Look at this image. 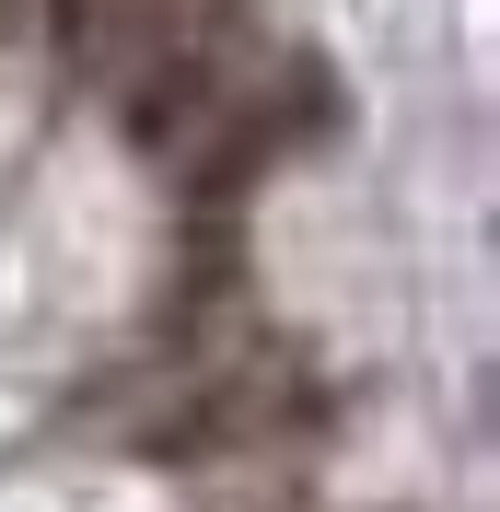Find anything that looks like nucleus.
<instances>
[{"mask_svg":"<svg viewBox=\"0 0 500 512\" xmlns=\"http://www.w3.org/2000/svg\"><path fill=\"white\" fill-rule=\"evenodd\" d=\"M47 12H59V47L82 70H140L198 24V0H47Z\"/></svg>","mask_w":500,"mask_h":512,"instance_id":"1","label":"nucleus"}]
</instances>
